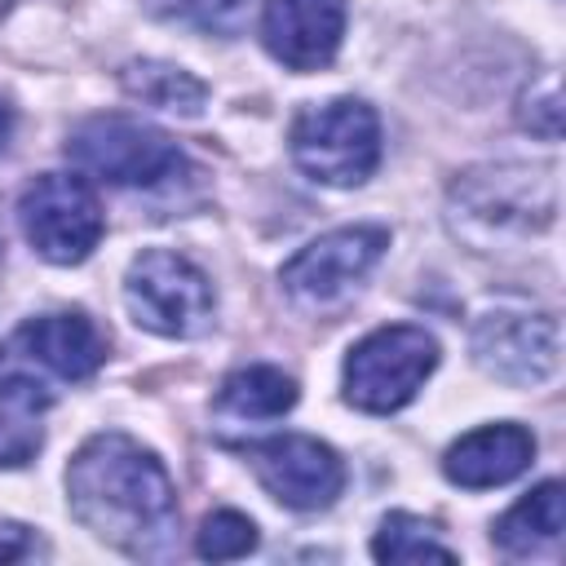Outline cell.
<instances>
[{
    "mask_svg": "<svg viewBox=\"0 0 566 566\" xmlns=\"http://www.w3.org/2000/svg\"><path fill=\"white\" fill-rule=\"evenodd\" d=\"M146 13L203 31V35H239L248 22V0H142Z\"/></svg>",
    "mask_w": 566,
    "mask_h": 566,
    "instance_id": "cell-19",
    "label": "cell"
},
{
    "mask_svg": "<svg viewBox=\"0 0 566 566\" xmlns=\"http://www.w3.org/2000/svg\"><path fill=\"white\" fill-rule=\"evenodd\" d=\"M195 548L199 557L208 562H230V557H248L256 548V522L239 509H217L199 522V535H195Z\"/></svg>",
    "mask_w": 566,
    "mask_h": 566,
    "instance_id": "cell-20",
    "label": "cell"
},
{
    "mask_svg": "<svg viewBox=\"0 0 566 566\" xmlns=\"http://www.w3.org/2000/svg\"><path fill=\"white\" fill-rule=\"evenodd\" d=\"M438 367V340L416 323H389L367 332L340 367L345 402L371 416L407 407Z\"/></svg>",
    "mask_w": 566,
    "mask_h": 566,
    "instance_id": "cell-4",
    "label": "cell"
},
{
    "mask_svg": "<svg viewBox=\"0 0 566 566\" xmlns=\"http://www.w3.org/2000/svg\"><path fill=\"white\" fill-rule=\"evenodd\" d=\"M566 526V491L557 478L539 482L535 491H526L491 531V539L509 553V557H535L544 548H557Z\"/></svg>",
    "mask_w": 566,
    "mask_h": 566,
    "instance_id": "cell-15",
    "label": "cell"
},
{
    "mask_svg": "<svg viewBox=\"0 0 566 566\" xmlns=\"http://www.w3.org/2000/svg\"><path fill=\"white\" fill-rule=\"evenodd\" d=\"M44 407L49 389L35 376L0 363V469H22L27 460H35V451L44 447Z\"/></svg>",
    "mask_w": 566,
    "mask_h": 566,
    "instance_id": "cell-14",
    "label": "cell"
},
{
    "mask_svg": "<svg viewBox=\"0 0 566 566\" xmlns=\"http://www.w3.org/2000/svg\"><path fill=\"white\" fill-rule=\"evenodd\" d=\"M376 562H455V548L438 539V526L416 513H389L371 535Z\"/></svg>",
    "mask_w": 566,
    "mask_h": 566,
    "instance_id": "cell-18",
    "label": "cell"
},
{
    "mask_svg": "<svg viewBox=\"0 0 566 566\" xmlns=\"http://www.w3.org/2000/svg\"><path fill=\"white\" fill-rule=\"evenodd\" d=\"M119 84L128 97H137L142 106H155V111H172V115H199L203 102H208V88L186 71V66H172V62H128L119 71Z\"/></svg>",
    "mask_w": 566,
    "mask_h": 566,
    "instance_id": "cell-17",
    "label": "cell"
},
{
    "mask_svg": "<svg viewBox=\"0 0 566 566\" xmlns=\"http://www.w3.org/2000/svg\"><path fill=\"white\" fill-rule=\"evenodd\" d=\"M124 301L137 327L168 336V340L203 336L217 314L208 274L168 248H146L133 256L124 274Z\"/></svg>",
    "mask_w": 566,
    "mask_h": 566,
    "instance_id": "cell-5",
    "label": "cell"
},
{
    "mask_svg": "<svg viewBox=\"0 0 566 566\" xmlns=\"http://www.w3.org/2000/svg\"><path fill=\"white\" fill-rule=\"evenodd\" d=\"M535 460V438L513 424V420H500V424H482V429H469L464 438H455L442 455V473L447 482L464 486V491H486V486H504L513 478H522Z\"/></svg>",
    "mask_w": 566,
    "mask_h": 566,
    "instance_id": "cell-13",
    "label": "cell"
},
{
    "mask_svg": "<svg viewBox=\"0 0 566 566\" xmlns=\"http://www.w3.org/2000/svg\"><path fill=\"white\" fill-rule=\"evenodd\" d=\"M9 133H13V111H9V102L0 97V150L9 146Z\"/></svg>",
    "mask_w": 566,
    "mask_h": 566,
    "instance_id": "cell-23",
    "label": "cell"
},
{
    "mask_svg": "<svg viewBox=\"0 0 566 566\" xmlns=\"http://www.w3.org/2000/svg\"><path fill=\"white\" fill-rule=\"evenodd\" d=\"M71 517L128 557H164L177 539V486L128 433H93L66 464Z\"/></svg>",
    "mask_w": 566,
    "mask_h": 566,
    "instance_id": "cell-1",
    "label": "cell"
},
{
    "mask_svg": "<svg viewBox=\"0 0 566 566\" xmlns=\"http://www.w3.org/2000/svg\"><path fill=\"white\" fill-rule=\"evenodd\" d=\"M473 363L504 385H539L562 363V327L553 314L486 310L469 336Z\"/></svg>",
    "mask_w": 566,
    "mask_h": 566,
    "instance_id": "cell-10",
    "label": "cell"
},
{
    "mask_svg": "<svg viewBox=\"0 0 566 566\" xmlns=\"http://www.w3.org/2000/svg\"><path fill=\"white\" fill-rule=\"evenodd\" d=\"M557 212V186L548 168L486 164L469 168L451 186V226L469 239H504L544 230Z\"/></svg>",
    "mask_w": 566,
    "mask_h": 566,
    "instance_id": "cell-3",
    "label": "cell"
},
{
    "mask_svg": "<svg viewBox=\"0 0 566 566\" xmlns=\"http://www.w3.org/2000/svg\"><path fill=\"white\" fill-rule=\"evenodd\" d=\"M66 159L106 186H159L168 181L186 159L181 146L142 119L128 115H93L80 119L66 133Z\"/></svg>",
    "mask_w": 566,
    "mask_h": 566,
    "instance_id": "cell-6",
    "label": "cell"
},
{
    "mask_svg": "<svg viewBox=\"0 0 566 566\" xmlns=\"http://www.w3.org/2000/svg\"><path fill=\"white\" fill-rule=\"evenodd\" d=\"M18 226L35 256L80 265L102 243V203L80 172H40L18 199Z\"/></svg>",
    "mask_w": 566,
    "mask_h": 566,
    "instance_id": "cell-7",
    "label": "cell"
},
{
    "mask_svg": "<svg viewBox=\"0 0 566 566\" xmlns=\"http://www.w3.org/2000/svg\"><path fill=\"white\" fill-rule=\"evenodd\" d=\"M292 407H296V380L270 363H248L230 371L217 389V411L239 420H274Z\"/></svg>",
    "mask_w": 566,
    "mask_h": 566,
    "instance_id": "cell-16",
    "label": "cell"
},
{
    "mask_svg": "<svg viewBox=\"0 0 566 566\" xmlns=\"http://www.w3.org/2000/svg\"><path fill=\"white\" fill-rule=\"evenodd\" d=\"M243 455L265 495L296 513L327 509L345 486V460L310 433H274L243 447Z\"/></svg>",
    "mask_w": 566,
    "mask_h": 566,
    "instance_id": "cell-9",
    "label": "cell"
},
{
    "mask_svg": "<svg viewBox=\"0 0 566 566\" xmlns=\"http://www.w3.org/2000/svg\"><path fill=\"white\" fill-rule=\"evenodd\" d=\"M4 9H9V0H0V13H4Z\"/></svg>",
    "mask_w": 566,
    "mask_h": 566,
    "instance_id": "cell-24",
    "label": "cell"
},
{
    "mask_svg": "<svg viewBox=\"0 0 566 566\" xmlns=\"http://www.w3.org/2000/svg\"><path fill=\"white\" fill-rule=\"evenodd\" d=\"M4 367H18L27 376L49 371L57 380H88L102 363H106V336L97 332V323L80 310H57V314H40L27 318L9 349L0 354Z\"/></svg>",
    "mask_w": 566,
    "mask_h": 566,
    "instance_id": "cell-11",
    "label": "cell"
},
{
    "mask_svg": "<svg viewBox=\"0 0 566 566\" xmlns=\"http://www.w3.org/2000/svg\"><path fill=\"white\" fill-rule=\"evenodd\" d=\"M385 248H389L385 226H340V230L318 234L314 243H305L279 270V283L301 310L327 314L363 287V279L376 270Z\"/></svg>",
    "mask_w": 566,
    "mask_h": 566,
    "instance_id": "cell-8",
    "label": "cell"
},
{
    "mask_svg": "<svg viewBox=\"0 0 566 566\" xmlns=\"http://www.w3.org/2000/svg\"><path fill=\"white\" fill-rule=\"evenodd\" d=\"M345 35V0H265L261 44L287 71H318Z\"/></svg>",
    "mask_w": 566,
    "mask_h": 566,
    "instance_id": "cell-12",
    "label": "cell"
},
{
    "mask_svg": "<svg viewBox=\"0 0 566 566\" xmlns=\"http://www.w3.org/2000/svg\"><path fill=\"white\" fill-rule=\"evenodd\" d=\"M40 553V539L31 526L22 522H0V562H22V557H35Z\"/></svg>",
    "mask_w": 566,
    "mask_h": 566,
    "instance_id": "cell-22",
    "label": "cell"
},
{
    "mask_svg": "<svg viewBox=\"0 0 566 566\" xmlns=\"http://www.w3.org/2000/svg\"><path fill=\"white\" fill-rule=\"evenodd\" d=\"M292 159L305 177L323 186H363L380 164V119L358 97L310 102L287 128Z\"/></svg>",
    "mask_w": 566,
    "mask_h": 566,
    "instance_id": "cell-2",
    "label": "cell"
},
{
    "mask_svg": "<svg viewBox=\"0 0 566 566\" xmlns=\"http://www.w3.org/2000/svg\"><path fill=\"white\" fill-rule=\"evenodd\" d=\"M526 106H535V115H522V124H526L531 133L557 142V133H562V97H557V80H553V75L544 80V93H535V88L522 93V106H517V111H526Z\"/></svg>",
    "mask_w": 566,
    "mask_h": 566,
    "instance_id": "cell-21",
    "label": "cell"
}]
</instances>
